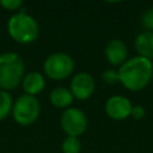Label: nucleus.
Instances as JSON below:
<instances>
[{
    "mask_svg": "<svg viewBox=\"0 0 153 153\" xmlns=\"http://www.w3.org/2000/svg\"><path fill=\"white\" fill-rule=\"evenodd\" d=\"M102 79L105 84L108 85H114L116 84L117 81H120V78H118V71L114 69V68H108L103 72L102 74Z\"/></svg>",
    "mask_w": 153,
    "mask_h": 153,
    "instance_id": "15",
    "label": "nucleus"
},
{
    "mask_svg": "<svg viewBox=\"0 0 153 153\" xmlns=\"http://www.w3.org/2000/svg\"><path fill=\"white\" fill-rule=\"evenodd\" d=\"M120 82L130 91L145 88L153 76V65L151 60L142 56H134L120 66Z\"/></svg>",
    "mask_w": 153,
    "mask_h": 153,
    "instance_id": "1",
    "label": "nucleus"
},
{
    "mask_svg": "<svg viewBox=\"0 0 153 153\" xmlns=\"http://www.w3.org/2000/svg\"><path fill=\"white\" fill-rule=\"evenodd\" d=\"M96 88V82L93 76L87 72H80L75 74L71 81V92L73 97L79 100L88 99Z\"/></svg>",
    "mask_w": 153,
    "mask_h": 153,
    "instance_id": "7",
    "label": "nucleus"
},
{
    "mask_svg": "<svg viewBox=\"0 0 153 153\" xmlns=\"http://www.w3.org/2000/svg\"><path fill=\"white\" fill-rule=\"evenodd\" d=\"M128 49L123 41L111 39L105 47V57L112 66H122L127 61Z\"/></svg>",
    "mask_w": 153,
    "mask_h": 153,
    "instance_id": "9",
    "label": "nucleus"
},
{
    "mask_svg": "<svg viewBox=\"0 0 153 153\" xmlns=\"http://www.w3.org/2000/svg\"><path fill=\"white\" fill-rule=\"evenodd\" d=\"M142 26L147 29V31H153V6L145 11L141 19Z\"/></svg>",
    "mask_w": 153,
    "mask_h": 153,
    "instance_id": "16",
    "label": "nucleus"
},
{
    "mask_svg": "<svg viewBox=\"0 0 153 153\" xmlns=\"http://www.w3.org/2000/svg\"><path fill=\"white\" fill-rule=\"evenodd\" d=\"M7 31L13 41L20 44H27L33 42L39 33V27L36 19L27 14L25 8L13 14L7 23Z\"/></svg>",
    "mask_w": 153,
    "mask_h": 153,
    "instance_id": "2",
    "label": "nucleus"
},
{
    "mask_svg": "<svg viewBox=\"0 0 153 153\" xmlns=\"http://www.w3.org/2000/svg\"><path fill=\"white\" fill-rule=\"evenodd\" d=\"M81 142L79 137L67 136L62 142V152L63 153H80Z\"/></svg>",
    "mask_w": 153,
    "mask_h": 153,
    "instance_id": "14",
    "label": "nucleus"
},
{
    "mask_svg": "<svg viewBox=\"0 0 153 153\" xmlns=\"http://www.w3.org/2000/svg\"><path fill=\"white\" fill-rule=\"evenodd\" d=\"M146 115V110L143 106L141 105H134L131 108V111H130V116L134 118V120H142Z\"/></svg>",
    "mask_w": 153,
    "mask_h": 153,
    "instance_id": "18",
    "label": "nucleus"
},
{
    "mask_svg": "<svg viewBox=\"0 0 153 153\" xmlns=\"http://www.w3.org/2000/svg\"><path fill=\"white\" fill-rule=\"evenodd\" d=\"M135 48L139 56L148 60L153 59V31H145L140 33L135 39Z\"/></svg>",
    "mask_w": 153,
    "mask_h": 153,
    "instance_id": "11",
    "label": "nucleus"
},
{
    "mask_svg": "<svg viewBox=\"0 0 153 153\" xmlns=\"http://www.w3.org/2000/svg\"><path fill=\"white\" fill-rule=\"evenodd\" d=\"M41 112L39 100L35 96L23 94L13 103L12 115L14 121L20 126H30L38 118Z\"/></svg>",
    "mask_w": 153,
    "mask_h": 153,
    "instance_id": "4",
    "label": "nucleus"
},
{
    "mask_svg": "<svg viewBox=\"0 0 153 153\" xmlns=\"http://www.w3.org/2000/svg\"><path fill=\"white\" fill-rule=\"evenodd\" d=\"M60 123L67 136L79 137L87 128V117L78 108H67L61 115Z\"/></svg>",
    "mask_w": 153,
    "mask_h": 153,
    "instance_id": "6",
    "label": "nucleus"
},
{
    "mask_svg": "<svg viewBox=\"0 0 153 153\" xmlns=\"http://www.w3.org/2000/svg\"><path fill=\"white\" fill-rule=\"evenodd\" d=\"M131 102L123 96H112L105 103V112L106 115L116 121L126 120L130 116L131 111Z\"/></svg>",
    "mask_w": 153,
    "mask_h": 153,
    "instance_id": "8",
    "label": "nucleus"
},
{
    "mask_svg": "<svg viewBox=\"0 0 153 153\" xmlns=\"http://www.w3.org/2000/svg\"><path fill=\"white\" fill-rule=\"evenodd\" d=\"M50 102L55 108L60 109H67L73 102V94L71 90L66 87H56L50 92Z\"/></svg>",
    "mask_w": 153,
    "mask_h": 153,
    "instance_id": "12",
    "label": "nucleus"
},
{
    "mask_svg": "<svg viewBox=\"0 0 153 153\" xmlns=\"http://www.w3.org/2000/svg\"><path fill=\"white\" fill-rule=\"evenodd\" d=\"M44 73L53 80H63L74 71V60L66 53L50 54L43 63Z\"/></svg>",
    "mask_w": 153,
    "mask_h": 153,
    "instance_id": "5",
    "label": "nucleus"
},
{
    "mask_svg": "<svg viewBox=\"0 0 153 153\" xmlns=\"http://www.w3.org/2000/svg\"><path fill=\"white\" fill-rule=\"evenodd\" d=\"M0 6H2L7 11H14V10L22 8L23 1H20V0H1Z\"/></svg>",
    "mask_w": 153,
    "mask_h": 153,
    "instance_id": "17",
    "label": "nucleus"
},
{
    "mask_svg": "<svg viewBox=\"0 0 153 153\" xmlns=\"http://www.w3.org/2000/svg\"><path fill=\"white\" fill-rule=\"evenodd\" d=\"M13 100L7 91L0 90V121L5 120L12 112Z\"/></svg>",
    "mask_w": 153,
    "mask_h": 153,
    "instance_id": "13",
    "label": "nucleus"
},
{
    "mask_svg": "<svg viewBox=\"0 0 153 153\" xmlns=\"http://www.w3.org/2000/svg\"><path fill=\"white\" fill-rule=\"evenodd\" d=\"M22 84H23V88L25 91V94L36 96L43 91V88L45 86V80L41 73L30 72L26 75H24Z\"/></svg>",
    "mask_w": 153,
    "mask_h": 153,
    "instance_id": "10",
    "label": "nucleus"
},
{
    "mask_svg": "<svg viewBox=\"0 0 153 153\" xmlns=\"http://www.w3.org/2000/svg\"><path fill=\"white\" fill-rule=\"evenodd\" d=\"M24 78V61L17 53L0 54V90L10 91L19 86Z\"/></svg>",
    "mask_w": 153,
    "mask_h": 153,
    "instance_id": "3",
    "label": "nucleus"
}]
</instances>
